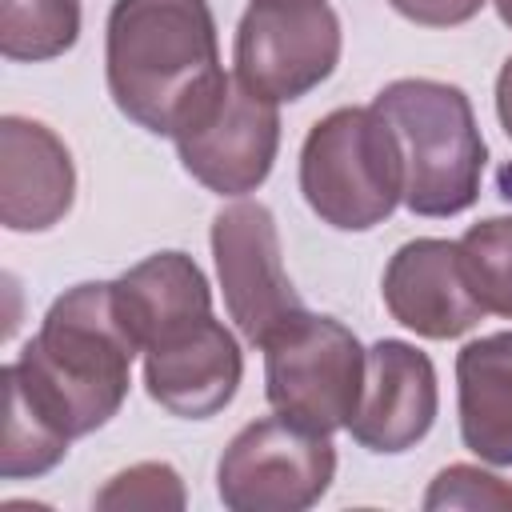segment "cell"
Segmentation results:
<instances>
[{"instance_id":"6da1fadb","label":"cell","mask_w":512,"mask_h":512,"mask_svg":"<svg viewBox=\"0 0 512 512\" xmlns=\"http://www.w3.org/2000/svg\"><path fill=\"white\" fill-rule=\"evenodd\" d=\"M136 352L112 284H76L52 300L40 332L4 372L60 436L76 440L120 412Z\"/></svg>"},{"instance_id":"7a4b0ae2","label":"cell","mask_w":512,"mask_h":512,"mask_svg":"<svg viewBox=\"0 0 512 512\" xmlns=\"http://www.w3.org/2000/svg\"><path fill=\"white\" fill-rule=\"evenodd\" d=\"M104 60L116 108L156 136H176L228 80L208 0H116Z\"/></svg>"},{"instance_id":"3957f363","label":"cell","mask_w":512,"mask_h":512,"mask_svg":"<svg viewBox=\"0 0 512 512\" xmlns=\"http://www.w3.org/2000/svg\"><path fill=\"white\" fill-rule=\"evenodd\" d=\"M372 108L400 140L404 204L416 216H456L476 204L488 152L472 104L456 84L392 80Z\"/></svg>"},{"instance_id":"277c9868","label":"cell","mask_w":512,"mask_h":512,"mask_svg":"<svg viewBox=\"0 0 512 512\" xmlns=\"http://www.w3.org/2000/svg\"><path fill=\"white\" fill-rule=\"evenodd\" d=\"M300 192L340 232L388 220L404 200V156L392 124L376 108H336L316 120L300 152Z\"/></svg>"},{"instance_id":"5b68a950","label":"cell","mask_w":512,"mask_h":512,"mask_svg":"<svg viewBox=\"0 0 512 512\" xmlns=\"http://www.w3.org/2000/svg\"><path fill=\"white\" fill-rule=\"evenodd\" d=\"M364 368L368 352L332 316L304 312L264 344L268 404L276 416L324 436L348 428L364 392Z\"/></svg>"},{"instance_id":"8992f818","label":"cell","mask_w":512,"mask_h":512,"mask_svg":"<svg viewBox=\"0 0 512 512\" xmlns=\"http://www.w3.org/2000/svg\"><path fill=\"white\" fill-rule=\"evenodd\" d=\"M336 476V448L284 416L252 420L220 456L216 488L232 512H300L316 504Z\"/></svg>"},{"instance_id":"52a82bcc","label":"cell","mask_w":512,"mask_h":512,"mask_svg":"<svg viewBox=\"0 0 512 512\" xmlns=\"http://www.w3.org/2000/svg\"><path fill=\"white\" fill-rule=\"evenodd\" d=\"M340 20L324 0H252L236 28V80L280 104L332 76Z\"/></svg>"},{"instance_id":"ba28073f","label":"cell","mask_w":512,"mask_h":512,"mask_svg":"<svg viewBox=\"0 0 512 512\" xmlns=\"http://www.w3.org/2000/svg\"><path fill=\"white\" fill-rule=\"evenodd\" d=\"M212 256L224 288L228 316L252 344H268L276 332L296 324L308 308L296 296L284 260L276 220L256 200H236L212 220Z\"/></svg>"},{"instance_id":"9c48e42d","label":"cell","mask_w":512,"mask_h":512,"mask_svg":"<svg viewBox=\"0 0 512 512\" xmlns=\"http://www.w3.org/2000/svg\"><path fill=\"white\" fill-rule=\"evenodd\" d=\"M180 164L220 196H244L264 184L280 144L276 104L224 80L220 92L172 136Z\"/></svg>"},{"instance_id":"30bf717a","label":"cell","mask_w":512,"mask_h":512,"mask_svg":"<svg viewBox=\"0 0 512 512\" xmlns=\"http://www.w3.org/2000/svg\"><path fill=\"white\" fill-rule=\"evenodd\" d=\"M436 404L440 396L432 360L404 340H380L368 348L364 392L348 432L372 452H404L428 436Z\"/></svg>"},{"instance_id":"8fae6325","label":"cell","mask_w":512,"mask_h":512,"mask_svg":"<svg viewBox=\"0 0 512 512\" xmlns=\"http://www.w3.org/2000/svg\"><path fill=\"white\" fill-rule=\"evenodd\" d=\"M240 344L236 336L204 316L192 328L144 348V388L148 396L184 420L216 416L240 388Z\"/></svg>"},{"instance_id":"7c38bea8","label":"cell","mask_w":512,"mask_h":512,"mask_svg":"<svg viewBox=\"0 0 512 512\" xmlns=\"http://www.w3.org/2000/svg\"><path fill=\"white\" fill-rule=\"evenodd\" d=\"M380 292L388 312L428 340L464 336L484 316L480 300L468 292V280L460 272L456 244L432 236L408 240L392 252Z\"/></svg>"},{"instance_id":"4fadbf2b","label":"cell","mask_w":512,"mask_h":512,"mask_svg":"<svg viewBox=\"0 0 512 512\" xmlns=\"http://www.w3.org/2000/svg\"><path fill=\"white\" fill-rule=\"evenodd\" d=\"M76 168L64 140L40 120H0V220L12 232H44L64 220Z\"/></svg>"},{"instance_id":"5bb4252c","label":"cell","mask_w":512,"mask_h":512,"mask_svg":"<svg viewBox=\"0 0 512 512\" xmlns=\"http://www.w3.org/2000/svg\"><path fill=\"white\" fill-rule=\"evenodd\" d=\"M116 312L140 348H152L196 320L212 316V292L204 272L184 252H156L112 280Z\"/></svg>"},{"instance_id":"9a60e30c","label":"cell","mask_w":512,"mask_h":512,"mask_svg":"<svg viewBox=\"0 0 512 512\" xmlns=\"http://www.w3.org/2000/svg\"><path fill=\"white\" fill-rule=\"evenodd\" d=\"M460 436L488 464H512V332L460 348Z\"/></svg>"},{"instance_id":"2e32d148","label":"cell","mask_w":512,"mask_h":512,"mask_svg":"<svg viewBox=\"0 0 512 512\" xmlns=\"http://www.w3.org/2000/svg\"><path fill=\"white\" fill-rule=\"evenodd\" d=\"M80 36V0H0V52L8 60H52Z\"/></svg>"},{"instance_id":"e0dca14e","label":"cell","mask_w":512,"mask_h":512,"mask_svg":"<svg viewBox=\"0 0 512 512\" xmlns=\"http://www.w3.org/2000/svg\"><path fill=\"white\" fill-rule=\"evenodd\" d=\"M456 256L480 308L512 320V216L472 224L456 240Z\"/></svg>"},{"instance_id":"ac0fdd59","label":"cell","mask_w":512,"mask_h":512,"mask_svg":"<svg viewBox=\"0 0 512 512\" xmlns=\"http://www.w3.org/2000/svg\"><path fill=\"white\" fill-rule=\"evenodd\" d=\"M4 380V440H0V476H40L56 468L68 452V436H60L20 392V384L0 372Z\"/></svg>"},{"instance_id":"d6986e66","label":"cell","mask_w":512,"mask_h":512,"mask_svg":"<svg viewBox=\"0 0 512 512\" xmlns=\"http://www.w3.org/2000/svg\"><path fill=\"white\" fill-rule=\"evenodd\" d=\"M96 508H184V484L168 464H136L96 492Z\"/></svg>"},{"instance_id":"ffe728a7","label":"cell","mask_w":512,"mask_h":512,"mask_svg":"<svg viewBox=\"0 0 512 512\" xmlns=\"http://www.w3.org/2000/svg\"><path fill=\"white\" fill-rule=\"evenodd\" d=\"M424 508H512V484L472 464H452L432 480Z\"/></svg>"},{"instance_id":"44dd1931","label":"cell","mask_w":512,"mask_h":512,"mask_svg":"<svg viewBox=\"0 0 512 512\" xmlns=\"http://www.w3.org/2000/svg\"><path fill=\"white\" fill-rule=\"evenodd\" d=\"M400 16H408L412 24H428V28H452L472 20L484 0H388Z\"/></svg>"},{"instance_id":"7402d4cb","label":"cell","mask_w":512,"mask_h":512,"mask_svg":"<svg viewBox=\"0 0 512 512\" xmlns=\"http://www.w3.org/2000/svg\"><path fill=\"white\" fill-rule=\"evenodd\" d=\"M496 112H500L504 132L512 136V56L504 60V68H500V76H496Z\"/></svg>"},{"instance_id":"603a6c76","label":"cell","mask_w":512,"mask_h":512,"mask_svg":"<svg viewBox=\"0 0 512 512\" xmlns=\"http://www.w3.org/2000/svg\"><path fill=\"white\" fill-rule=\"evenodd\" d=\"M496 12H500V20L512 28V0H496Z\"/></svg>"}]
</instances>
